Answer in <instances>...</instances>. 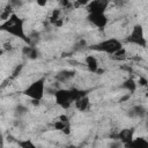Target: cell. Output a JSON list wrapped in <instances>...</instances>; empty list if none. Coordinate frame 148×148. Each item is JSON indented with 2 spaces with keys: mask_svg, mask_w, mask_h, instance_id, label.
Here are the masks:
<instances>
[{
  "mask_svg": "<svg viewBox=\"0 0 148 148\" xmlns=\"http://www.w3.org/2000/svg\"><path fill=\"white\" fill-rule=\"evenodd\" d=\"M0 29L1 31L21 39L25 44H31V40L27 36L24 30V20L20 17L16 13L12 14L10 17L7 18L6 21H2L0 24Z\"/></svg>",
  "mask_w": 148,
  "mask_h": 148,
  "instance_id": "cell-1",
  "label": "cell"
},
{
  "mask_svg": "<svg viewBox=\"0 0 148 148\" xmlns=\"http://www.w3.org/2000/svg\"><path fill=\"white\" fill-rule=\"evenodd\" d=\"M54 102L62 110H68L72 105H74L75 101L88 94L86 90L79 88H59L54 90Z\"/></svg>",
  "mask_w": 148,
  "mask_h": 148,
  "instance_id": "cell-2",
  "label": "cell"
},
{
  "mask_svg": "<svg viewBox=\"0 0 148 148\" xmlns=\"http://www.w3.org/2000/svg\"><path fill=\"white\" fill-rule=\"evenodd\" d=\"M123 42L118 38L114 37H110V38H105L96 44H92L89 49L95 51V52H101V53H106L109 56H114L118 51H120L123 49Z\"/></svg>",
  "mask_w": 148,
  "mask_h": 148,
  "instance_id": "cell-3",
  "label": "cell"
},
{
  "mask_svg": "<svg viewBox=\"0 0 148 148\" xmlns=\"http://www.w3.org/2000/svg\"><path fill=\"white\" fill-rule=\"evenodd\" d=\"M46 90V79L45 76H42L35 81H32L29 86L25 87L23 90V95L29 97L31 101H42L45 96Z\"/></svg>",
  "mask_w": 148,
  "mask_h": 148,
  "instance_id": "cell-4",
  "label": "cell"
},
{
  "mask_svg": "<svg viewBox=\"0 0 148 148\" xmlns=\"http://www.w3.org/2000/svg\"><path fill=\"white\" fill-rule=\"evenodd\" d=\"M125 42L135 46H140V47H147V38L145 36V29L142 27V24L136 23L133 25L131 32L128 34V36L125 38Z\"/></svg>",
  "mask_w": 148,
  "mask_h": 148,
  "instance_id": "cell-5",
  "label": "cell"
},
{
  "mask_svg": "<svg viewBox=\"0 0 148 148\" xmlns=\"http://www.w3.org/2000/svg\"><path fill=\"white\" fill-rule=\"evenodd\" d=\"M87 21L97 29H105L109 23V17L105 13H89L87 14Z\"/></svg>",
  "mask_w": 148,
  "mask_h": 148,
  "instance_id": "cell-6",
  "label": "cell"
},
{
  "mask_svg": "<svg viewBox=\"0 0 148 148\" xmlns=\"http://www.w3.org/2000/svg\"><path fill=\"white\" fill-rule=\"evenodd\" d=\"M111 0H91L89 5L84 8L87 14L89 13H106Z\"/></svg>",
  "mask_w": 148,
  "mask_h": 148,
  "instance_id": "cell-7",
  "label": "cell"
},
{
  "mask_svg": "<svg viewBox=\"0 0 148 148\" xmlns=\"http://www.w3.org/2000/svg\"><path fill=\"white\" fill-rule=\"evenodd\" d=\"M53 128L57 130V131L62 132L65 135L71 134L72 131H71V121H69V118L66 114H60L57 118V120H54Z\"/></svg>",
  "mask_w": 148,
  "mask_h": 148,
  "instance_id": "cell-8",
  "label": "cell"
},
{
  "mask_svg": "<svg viewBox=\"0 0 148 148\" xmlns=\"http://www.w3.org/2000/svg\"><path fill=\"white\" fill-rule=\"evenodd\" d=\"M134 133H135V130L133 127H126V128L120 130L114 135V138H116V140H119L124 146L127 147L134 139Z\"/></svg>",
  "mask_w": 148,
  "mask_h": 148,
  "instance_id": "cell-9",
  "label": "cell"
},
{
  "mask_svg": "<svg viewBox=\"0 0 148 148\" xmlns=\"http://www.w3.org/2000/svg\"><path fill=\"white\" fill-rule=\"evenodd\" d=\"M84 65H86L87 69L90 73H97L98 69H99L98 59L95 56H92V54H88V56L84 57Z\"/></svg>",
  "mask_w": 148,
  "mask_h": 148,
  "instance_id": "cell-10",
  "label": "cell"
},
{
  "mask_svg": "<svg viewBox=\"0 0 148 148\" xmlns=\"http://www.w3.org/2000/svg\"><path fill=\"white\" fill-rule=\"evenodd\" d=\"M74 106H75L76 110H79V111H81V112L87 111V110L89 109V106H90V98H89V95L86 94V95L79 97V98L75 101Z\"/></svg>",
  "mask_w": 148,
  "mask_h": 148,
  "instance_id": "cell-11",
  "label": "cell"
},
{
  "mask_svg": "<svg viewBox=\"0 0 148 148\" xmlns=\"http://www.w3.org/2000/svg\"><path fill=\"white\" fill-rule=\"evenodd\" d=\"M62 12L61 9L57 8V9H53L51 15H50V23L53 24L54 27H61L62 25Z\"/></svg>",
  "mask_w": 148,
  "mask_h": 148,
  "instance_id": "cell-12",
  "label": "cell"
},
{
  "mask_svg": "<svg viewBox=\"0 0 148 148\" xmlns=\"http://www.w3.org/2000/svg\"><path fill=\"white\" fill-rule=\"evenodd\" d=\"M75 76V72L74 71H69V69H62L60 72L57 73L56 79L59 82H67L69 80H72Z\"/></svg>",
  "mask_w": 148,
  "mask_h": 148,
  "instance_id": "cell-13",
  "label": "cell"
},
{
  "mask_svg": "<svg viewBox=\"0 0 148 148\" xmlns=\"http://www.w3.org/2000/svg\"><path fill=\"white\" fill-rule=\"evenodd\" d=\"M120 87H121L123 89H125L126 91H128L130 94H133V92L136 90V88H138V82H136L134 79L128 77V79H126V80L123 81V83H121Z\"/></svg>",
  "mask_w": 148,
  "mask_h": 148,
  "instance_id": "cell-14",
  "label": "cell"
},
{
  "mask_svg": "<svg viewBox=\"0 0 148 148\" xmlns=\"http://www.w3.org/2000/svg\"><path fill=\"white\" fill-rule=\"evenodd\" d=\"M147 111L142 105H134L133 108H131L128 116L131 118H143L146 116Z\"/></svg>",
  "mask_w": 148,
  "mask_h": 148,
  "instance_id": "cell-15",
  "label": "cell"
},
{
  "mask_svg": "<svg viewBox=\"0 0 148 148\" xmlns=\"http://www.w3.org/2000/svg\"><path fill=\"white\" fill-rule=\"evenodd\" d=\"M127 147H134V148H148V138L145 136H136L132 140V142Z\"/></svg>",
  "mask_w": 148,
  "mask_h": 148,
  "instance_id": "cell-16",
  "label": "cell"
},
{
  "mask_svg": "<svg viewBox=\"0 0 148 148\" xmlns=\"http://www.w3.org/2000/svg\"><path fill=\"white\" fill-rule=\"evenodd\" d=\"M15 12H14V7L8 2L2 9H1V13H0V18H1V22L2 21H6L7 18H9L10 17V15L12 14H14Z\"/></svg>",
  "mask_w": 148,
  "mask_h": 148,
  "instance_id": "cell-17",
  "label": "cell"
},
{
  "mask_svg": "<svg viewBox=\"0 0 148 148\" xmlns=\"http://www.w3.org/2000/svg\"><path fill=\"white\" fill-rule=\"evenodd\" d=\"M23 53L27 56V57H29V58H31V59H35V58H37V54H38V52H37V49H35L32 45H30V44H27L24 47H23Z\"/></svg>",
  "mask_w": 148,
  "mask_h": 148,
  "instance_id": "cell-18",
  "label": "cell"
},
{
  "mask_svg": "<svg viewBox=\"0 0 148 148\" xmlns=\"http://www.w3.org/2000/svg\"><path fill=\"white\" fill-rule=\"evenodd\" d=\"M17 146L22 147V148H35V143L30 140V139H24V140H20L17 141Z\"/></svg>",
  "mask_w": 148,
  "mask_h": 148,
  "instance_id": "cell-19",
  "label": "cell"
},
{
  "mask_svg": "<svg viewBox=\"0 0 148 148\" xmlns=\"http://www.w3.org/2000/svg\"><path fill=\"white\" fill-rule=\"evenodd\" d=\"M91 0H74V2H73V7L74 8H86L88 5H89V2H90Z\"/></svg>",
  "mask_w": 148,
  "mask_h": 148,
  "instance_id": "cell-20",
  "label": "cell"
},
{
  "mask_svg": "<svg viewBox=\"0 0 148 148\" xmlns=\"http://www.w3.org/2000/svg\"><path fill=\"white\" fill-rule=\"evenodd\" d=\"M136 82H138V84H139V86H141V87H146V86L148 87V80H147V79H145V77H142V76H140V77H139V80H138Z\"/></svg>",
  "mask_w": 148,
  "mask_h": 148,
  "instance_id": "cell-21",
  "label": "cell"
},
{
  "mask_svg": "<svg viewBox=\"0 0 148 148\" xmlns=\"http://www.w3.org/2000/svg\"><path fill=\"white\" fill-rule=\"evenodd\" d=\"M36 1V3H37V6H39V7H45L46 5H47V2H49V0H35Z\"/></svg>",
  "mask_w": 148,
  "mask_h": 148,
  "instance_id": "cell-22",
  "label": "cell"
},
{
  "mask_svg": "<svg viewBox=\"0 0 148 148\" xmlns=\"http://www.w3.org/2000/svg\"><path fill=\"white\" fill-rule=\"evenodd\" d=\"M58 1H59V0H58Z\"/></svg>",
  "mask_w": 148,
  "mask_h": 148,
  "instance_id": "cell-23",
  "label": "cell"
}]
</instances>
